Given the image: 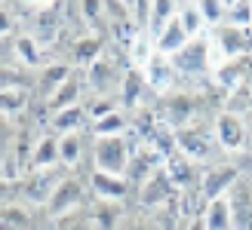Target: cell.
Instances as JSON below:
<instances>
[{"instance_id":"cell-1","label":"cell","mask_w":252,"mask_h":230,"mask_svg":"<svg viewBox=\"0 0 252 230\" xmlns=\"http://www.w3.org/2000/svg\"><path fill=\"white\" fill-rule=\"evenodd\" d=\"M172 144H175V150H179L182 157L197 163L200 169L219 163V150L221 147L216 142V135H212V126L203 129V126H197V123H188V126H182V129L172 132Z\"/></svg>"},{"instance_id":"cell-2","label":"cell","mask_w":252,"mask_h":230,"mask_svg":"<svg viewBox=\"0 0 252 230\" xmlns=\"http://www.w3.org/2000/svg\"><path fill=\"white\" fill-rule=\"evenodd\" d=\"M129 153H132V142L126 135L93 138V169L108 175H126Z\"/></svg>"},{"instance_id":"cell-3","label":"cell","mask_w":252,"mask_h":230,"mask_svg":"<svg viewBox=\"0 0 252 230\" xmlns=\"http://www.w3.org/2000/svg\"><path fill=\"white\" fill-rule=\"evenodd\" d=\"M172 68L179 77H197V74H206L212 71V43H209V34L203 37H191L179 53L169 56Z\"/></svg>"},{"instance_id":"cell-4","label":"cell","mask_w":252,"mask_h":230,"mask_svg":"<svg viewBox=\"0 0 252 230\" xmlns=\"http://www.w3.org/2000/svg\"><path fill=\"white\" fill-rule=\"evenodd\" d=\"M135 194H138V209H145V212H157V209H166L172 202H179V187L169 181V175L163 172V166L157 172H151L145 181L135 187Z\"/></svg>"},{"instance_id":"cell-5","label":"cell","mask_w":252,"mask_h":230,"mask_svg":"<svg viewBox=\"0 0 252 230\" xmlns=\"http://www.w3.org/2000/svg\"><path fill=\"white\" fill-rule=\"evenodd\" d=\"M243 178V169L231 160H219L206 166L203 172H200V194H203V200H216V197H224L228 190Z\"/></svg>"},{"instance_id":"cell-6","label":"cell","mask_w":252,"mask_h":230,"mask_svg":"<svg viewBox=\"0 0 252 230\" xmlns=\"http://www.w3.org/2000/svg\"><path fill=\"white\" fill-rule=\"evenodd\" d=\"M212 135L224 153L246 150V117H240L237 111H219L212 120Z\"/></svg>"},{"instance_id":"cell-7","label":"cell","mask_w":252,"mask_h":230,"mask_svg":"<svg viewBox=\"0 0 252 230\" xmlns=\"http://www.w3.org/2000/svg\"><path fill=\"white\" fill-rule=\"evenodd\" d=\"M86 190L90 187H86L83 181H77V175H62V181L56 184L53 197H49V202H46L49 218H65V215L77 212L83 197H86Z\"/></svg>"},{"instance_id":"cell-8","label":"cell","mask_w":252,"mask_h":230,"mask_svg":"<svg viewBox=\"0 0 252 230\" xmlns=\"http://www.w3.org/2000/svg\"><path fill=\"white\" fill-rule=\"evenodd\" d=\"M123 74L117 65H114V58H111L108 53H102L90 68H86V86L93 89L95 95H102V98H111V92H120V83H123Z\"/></svg>"},{"instance_id":"cell-9","label":"cell","mask_w":252,"mask_h":230,"mask_svg":"<svg viewBox=\"0 0 252 230\" xmlns=\"http://www.w3.org/2000/svg\"><path fill=\"white\" fill-rule=\"evenodd\" d=\"M59 181H62L59 166H56V169H31V172H25V175L19 178L22 200H25V202H43V206H46Z\"/></svg>"},{"instance_id":"cell-10","label":"cell","mask_w":252,"mask_h":230,"mask_svg":"<svg viewBox=\"0 0 252 230\" xmlns=\"http://www.w3.org/2000/svg\"><path fill=\"white\" fill-rule=\"evenodd\" d=\"M145 74V83H148V89L154 95H169L172 89H175V68H172V61H169V56H160V53H154L148 61H145V68H138Z\"/></svg>"},{"instance_id":"cell-11","label":"cell","mask_w":252,"mask_h":230,"mask_svg":"<svg viewBox=\"0 0 252 230\" xmlns=\"http://www.w3.org/2000/svg\"><path fill=\"white\" fill-rule=\"evenodd\" d=\"M224 197H228V206H231L234 230H252V178L243 175Z\"/></svg>"},{"instance_id":"cell-12","label":"cell","mask_w":252,"mask_h":230,"mask_svg":"<svg viewBox=\"0 0 252 230\" xmlns=\"http://www.w3.org/2000/svg\"><path fill=\"white\" fill-rule=\"evenodd\" d=\"M86 187H90V194L98 202H123L132 190L123 175H108V172H95V169L90 175V181H86Z\"/></svg>"},{"instance_id":"cell-13","label":"cell","mask_w":252,"mask_h":230,"mask_svg":"<svg viewBox=\"0 0 252 230\" xmlns=\"http://www.w3.org/2000/svg\"><path fill=\"white\" fill-rule=\"evenodd\" d=\"M163 172H166L169 181L179 187V194H182V190H194V187H200V166L191 163L188 157H182L179 150L166 153V160H163Z\"/></svg>"},{"instance_id":"cell-14","label":"cell","mask_w":252,"mask_h":230,"mask_svg":"<svg viewBox=\"0 0 252 230\" xmlns=\"http://www.w3.org/2000/svg\"><path fill=\"white\" fill-rule=\"evenodd\" d=\"M148 92H151V89L145 83V74L138 71V68H126L123 83H120V105L129 108V111H138Z\"/></svg>"},{"instance_id":"cell-15","label":"cell","mask_w":252,"mask_h":230,"mask_svg":"<svg viewBox=\"0 0 252 230\" xmlns=\"http://www.w3.org/2000/svg\"><path fill=\"white\" fill-rule=\"evenodd\" d=\"M90 129V120H86L83 105H74L65 111H56L49 117V132L53 135H68V132H86Z\"/></svg>"},{"instance_id":"cell-16","label":"cell","mask_w":252,"mask_h":230,"mask_svg":"<svg viewBox=\"0 0 252 230\" xmlns=\"http://www.w3.org/2000/svg\"><path fill=\"white\" fill-rule=\"evenodd\" d=\"M191 40V37H188V31L182 28V22H179V16L175 19H169L166 25H163V28L154 34V46H157V53L160 56H175L179 53V49Z\"/></svg>"},{"instance_id":"cell-17","label":"cell","mask_w":252,"mask_h":230,"mask_svg":"<svg viewBox=\"0 0 252 230\" xmlns=\"http://www.w3.org/2000/svg\"><path fill=\"white\" fill-rule=\"evenodd\" d=\"M74 74V68L71 65H62V61H56V65H46V68H40V77H34V83H37V98L43 101H49V95L56 92V89L68 80V77Z\"/></svg>"},{"instance_id":"cell-18","label":"cell","mask_w":252,"mask_h":230,"mask_svg":"<svg viewBox=\"0 0 252 230\" xmlns=\"http://www.w3.org/2000/svg\"><path fill=\"white\" fill-rule=\"evenodd\" d=\"M74 105H83V83H80V77H77V74H71L68 80L62 83L53 95H49V101H46L49 114L65 111V108H74Z\"/></svg>"},{"instance_id":"cell-19","label":"cell","mask_w":252,"mask_h":230,"mask_svg":"<svg viewBox=\"0 0 252 230\" xmlns=\"http://www.w3.org/2000/svg\"><path fill=\"white\" fill-rule=\"evenodd\" d=\"M59 166V135L43 132L31 150V169H56ZM28 169V172H31Z\"/></svg>"},{"instance_id":"cell-20","label":"cell","mask_w":252,"mask_h":230,"mask_svg":"<svg viewBox=\"0 0 252 230\" xmlns=\"http://www.w3.org/2000/svg\"><path fill=\"white\" fill-rule=\"evenodd\" d=\"M86 153V132H68L59 135V166L74 169Z\"/></svg>"},{"instance_id":"cell-21","label":"cell","mask_w":252,"mask_h":230,"mask_svg":"<svg viewBox=\"0 0 252 230\" xmlns=\"http://www.w3.org/2000/svg\"><path fill=\"white\" fill-rule=\"evenodd\" d=\"M200 215H203V224H206V230H234L228 197H216V200H209Z\"/></svg>"},{"instance_id":"cell-22","label":"cell","mask_w":252,"mask_h":230,"mask_svg":"<svg viewBox=\"0 0 252 230\" xmlns=\"http://www.w3.org/2000/svg\"><path fill=\"white\" fill-rule=\"evenodd\" d=\"M179 22H182V28L188 31V37H203V34H209V25H206V19L200 16V9H197V3L194 0H179Z\"/></svg>"},{"instance_id":"cell-23","label":"cell","mask_w":252,"mask_h":230,"mask_svg":"<svg viewBox=\"0 0 252 230\" xmlns=\"http://www.w3.org/2000/svg\"><path fill=\"white\" fill-rule=\"evenodd\" d=\"M126 53H129V68H145V61L157 53V46H154V34H151L148 28H142V31L132 37V43L126 46Z\"/></svg>"},{"instance_id":"cell-24","label":"cell","mask_w":252,"mask_h":230,"mask_svg":"<svg viewBox=\"0 0 252 230\" xmlns=\"http://www.w3.org/2000/svg\"><path fill=\"white\" fill-rule=\"evenodd\" d=\"M90 132H93V138H111V135H126L129 132V117L117 108L114 114H108V117H102V120H95V123H90Z\"/></svg>"},{"instance_id":"cell-25","label":"cell","mask_w":252,"mask_h":230,"mask_svg":"<svg viewBox=\"0 0 252 230\" xmlns=\"http://www.w3.org/2000/svg\"><path fill=\"white\" fill-rule=\"evenodd\" d=\"M175 12H179V0H151V6H148V25H145V28L151 34H157L169 19H175Z\"/></svg>"},{"instance_id":"cell-26","label":"cell","mask_w":252,"mask_h":230,"mask_svg":"<svg viewBox=\"0 0 252 230\" xmlns=\"http://www.w3.org/2000/svg\"><path fill=\"white\" fill-rule=\"evenodd\" d=\"M16 53H19V61H22V65H28V68H34V71L49 65L46 56H43V49H40V43H37L34 37H28V34L16 40Z\"/></svg>"},{"instance_id":"cell-27","label":"cell","mask_w":252,"mask_h":230,"mask_svg":"<svg viewBox=\"0 0 252 230\" xmlns=\"http://www.w3.org/2000/svg\"><path fill=\"white\" fill-rule=\"evenodd\" d=\"M102 53H105V43L98 40V37H80V40L74 43V65H77V68H90Z\"/></svg>"},{"instance_id":"cell-28","label":"cell","mask_w":252,"mask_h":230,"mask_svg":"<svg viewBox=\"0 0 252 230\" xmlns=\"http://www.w3.org/2000/svg\"><path fill=\"white\" fill-rule=\"evenodd\" d=\"M25 101H28L25 89H16V86H3V89H0V114H3V117L12 120L16 114H22Z\"/></svg>"},{"instance_id":"cell-29","label":"cell","mask_w":252,"mask_h":230,"mask_svg":"<svg viewBox=\"0 0 252 230\" xmlns=\"http://www.w3.org/2000/svg\"><path fill=\"white\" fill-rule=\"evenodd\" d=\"M117 230H157V224H154V215L151 212L135 209V212H123L120 215Z\"/></svg>"},{"instance_id":"cell-30","label":"cell","mask_w":252,"mask_h":230,"mask_svg":"<svg viewBox=\"0 0 252 230\" xmlns=\"http://www.w3.org/2000/svg\"><path fill=\"white\" fill-rule=\"evenodd\" d=\"M120 105L114 98H102V95H95V98H83V111H86V120L95 123V120H102L108 117V114H114Z\"/></svg>"},{"instance_id":"cell-31","label":"cell","mask_w":252,"mask_h":230,"mask_svg":"<svg viewBox=\"0 0 252 230\" xmlns=\"http://www.w3.org/2000/svg\"><path fill=\"white\" fill-rule=\"evenodd\" d=\"M194 3H197L200 16L206 19L209 28H216V25H221V22H224V12H228V9H224L221 0H194Z\"/></svg>"},{"instance_id":"cell-32","label":"cell","mask_w":252,"mask_h":230,"mask_svg":"<svg viewBox=\"0 0 252 230\" xmlns=\"http://www.w3.org/2000/svg\"><path fill=\"white\" fill-rule=\"evenodd\" d=\"M12 142H16V126H12L9 117L0 114V169H3V163H6L9 150H12Z\"/></svg>"},{"instance_id":"cell-33","label":"cell","mask_w":252,"mask_h":230,"mask_svg":"<svg viewBox=\"0 0 252 230\" xmlns=\"http://www.w3.org/2000/svg\"><path fill=\"white\" fill-rule=\"evenodd\" d=\"M77 9L86 25H98L105 22V0H77Z\"/></svg>"},{"instance_id":"cell-34","label":"cell","mask_w":252,"mask_h":230,"mask_svg":"<svg viewBox=\"0 0 252 230\" xmlns=\"http://www.w3.org/2000/svg\"><path fill=\"white\" fill-rule=\"evenodd\" d=\"M120 3L129 9V12H132V19L145 28V25H148V0H120Z\"/></svg>"},{"instance_id":"cell-35","label":"cell","mask_w":252,"mask_h":230,"mask_svg":"<svg viewBox=\"0 0 252 230\" xmlns=\"http://www.w3.org/2000/svg\"><path fill=\"white\" fill-rule=\"evenodd\" d=\"M12 28H16V25H12V12L0 6V37H9Z\"/></svg>"},{"instance_id":"cell-36","label":"cell","mask_w":252,"mask_h":230,"mask_svg":"<svg viewBox=\"0 0 252 230\" xmlns=\"http://www.w3.org/2000/svg\"><path fill=\"white\" fill-rule=\"evenodd\" d=\"M185 230H206V224H203V215H194V218H188Z\"/></svg>"},{"instance_id":"cell-37","label":"cell","mask_w":252,"mask_h":230,"mask_svg":"<svg viewBox=\"0 0 252 230\" xmlns=\"http://www.w3.org/2000/svg\"><path fill=\"white\" fill-rule=\"evenodd\" d=\"M19 3H34V6H53L59 0H19Z\"/></svg>"},{"instance_id":"cell-38","label":"cell","mask_w":252,"mask_h":230,"mask_svg":"<svg viewBox=\"0 0 252 230\" xmlns=\"http://www.w3.org/2000/svg\"><path fill=\"white\" fill-rule=\"evenodd\" d=\"M246 150H252V123H246Z\"/></svg>"},{"instance_id":"cell-39","label":"cell","mask_w":252,"mask_h":230,"mask_svg":"<svg viewBox=\"0 0 252 230\" xmlns=\"http://www.w3.org/2000/svg\"><path fill=\"white\" fill-rule=\"evenodd\" d=\"M221 3H224V9H231L234 3H240V0H221Z\"/></svg>"},{"instance_id":"cell-40","label":"cell","mask_w":252,"mask_h":230,"mask_svg":"<svg viewBox=\"0 0 252 230\" xmlns=\"http://www.w3.org/2000/svg\"><path fill=\"white\" fill-rule=\"evenodd\" d=\"M148 6H151V0H148Z\"/></svg>"}]
</instances>
